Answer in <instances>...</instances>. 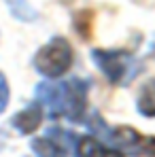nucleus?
Here are the masks:
<instances>
[{
  "label": "nucleus",
  "instance_id": "f257e3e1",
  "mask_svg": "<svg viewBox=\"0 0 155 157\" xmlns=\"http://www.w3.org/2000/svg\"><path fill=\"white\" fill-rule=\"evenodd\" d=\"M36 100L51 119L66 117L70 121H79L87 108V83L81 78L66 83L45 81L36 87Z\"/></svg>",
  "mask_w": 155,
  "mask_h": 157
},
{
  "label": "nucleus",
  "instance_id": "f03ea898",
  "mask_svg": "<svg viewBox=\"0 0 155 157\" xmlns=\"http://www.w3.org/2000/svg\"><path fill=\"white\" fill-rule=\"evenodd\" d=\"M94 119H96V123H91V128L98 134H102L108 147L117 149L123 155L155 157V138L153 136L138 134L132 128H108V125H102L98 115H94Z\"/></svg>",
  "mask_w": 155,
  "mask_h": 157
},
{
  "label": "nucleus",
  "instance_id": "7ed1b4c3",
  "mask_svg": "<svg viewBox=\"0 0 155 157\" xmlns=\"http://www.w3.org/2000/svg\"><path fill=\"white\" fill-rule=\"evenodd\" d=\"M91 59L100 68V72L115 85H130L136 78V75H138V62L128 51L94 49L91 51Z\"/></svg>",
  "mask_w": 155,
  "mask_h": 157
},
{
  "label": "nucleus",
  "instance_id": "20e7f679",
  "mask_svg": "<svg viewBox=\"0 0 155 157\" xmlns=\"http://www.w3.org/2000/svg\"><path fill=\"white\" fill-rule=\"evenodd\" d=\"M72 66V47L66 38L53 36L34 55V68L49 78H57Z\"/></svg>",
  "mask_w": 155,
  "mask_h": 157
},
{
  "label": "nucleus",
  "instance_id": "39448f33",
  "mask_svg": "<svg viewBox=\"0 0 155 157\" xmlns=\"http://www.w3.org/2000/svg\"><path fill=\"white\" fill-rule=\"evenodd\" d=\"M77 136L62 128H51L43 138L32 140V151L38 157H70L75 153Z\"/></svg>",
  "mask_w": 155,
  "mask_h": 157
},
{
  "label": "nucleus",
  "instance_id": "423d86ee",
  "mask_svg": "<svg viewBox=\"0 0 155 157\" xmlns=\"http://www.w3.org/2000/svg\"><path fill=\"white\" fill-rule=\"evenodd\" d=\"M75 155L77 157H123V153H119L117 149L108 147L106 142L94 138V136H83V138H77Z\"/></svg>",
  "mask_w": 155,
  "mask_h": 157
},
{
  "label": "nucleus",
  "instance_id": "0eeeda50",
  "mask_svg": "<svg viewBox=\"0 0 155 157\" xmlns=\"http://www.w3.org/2000/svg\"><path fill=\"white\" fill-rule=\"evenodd\" d=\"M41 119H43V110L41 104H28L24 110H19L15 117H13V128L19 132V134H32L41 125Z\"/></svg>",
  "mask_w": 155,
  "mask_h": 157
},
{
  "label": "nucleus",
  "instance_id": "6e6552de",
  "mask_svg": "<svg viewBox=\"0 0 155 157\" xmlns=\"http://www.w3.org/2000/svg\"><path fill=\"white\" fill-rule=\"evenodd\" d=\"M138 113L145 117H155V78L147 81L138 94Z\"/></svg>",
  "mask_w": 155,
  "mask_h": 157
},
{
  "label": "nucleus",
  "instance_id": "1a4fd4ad",
  "mask_svg": "<svg viewBox=\"0 0 155 157\" xmlns=\"http://www.w3.org/2000/svg\"><path fill=\"white\" fill-rule=\"evenodd\" d=\"M6 104H9V83H6L4 75L0 72V113L6 108Z\"/></svg>",
  "mask_w": 155,
  "mask_h": 157
}]
</instances>
